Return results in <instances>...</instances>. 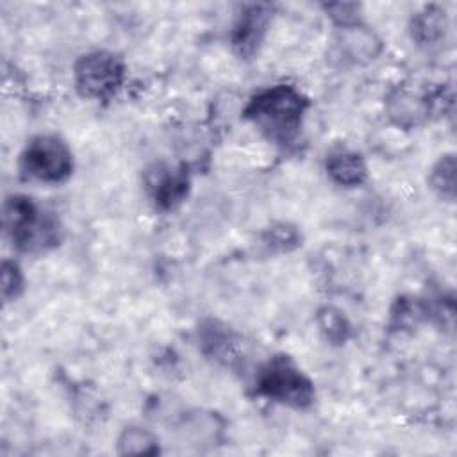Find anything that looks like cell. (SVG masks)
<instances>
[{"mask_svg": "<svg viewBox=\"0 0 457 457\" xmlns=\"http://www.w3.org/2000/svg\"><path fill=\"white\" fill-rule=\"evenodd\" d=\"M309 100L295 86L275 84L257 91L243 109L270 141L289 145L300 134Z\"/></svg>", "mask_w": 457, "mask_h": 457, "instance_id": "cell-1", "label": "cell"}, {"mask_svg": "<svg viewBox=\"0 0 457 457\" xmlns=\"http://www.w3.org/2000/svg\"><path fill=\"white\" fill-rule=\"evenodd\" d=\"M4 228L12 245L21 252L45 250L57 245L59 227L30 196L11 195L4 202Z\"/></svg>", "mask_w": 457, "mask_h": 457, "instance_id": "cell-2", "label": "cell"}, {"mask_svg": "<svg viewBox=\"0 0 457 457\" xmlns=\"http://www.w3.org/2000/svg\"><path fill=\"white\" fill-rule=\"evenodd\" d=\"M255 391L271 402L307 409L316 398L314 384L287 355H273L268 359L255 377Z\"/></svg>", "mask_w": 457, "mask_h": 457, "instance_id": "cell-3", "label": "cell"}, {"mask_svg": "<svg viewBox=\"0 0 457 457\" xmlns=\"http://www.w3.org/2000/svg\"><path fill=\"white\" fill-rule=\"evenodd\" d=\"M73 170L70 146L55 134H37L27 141L20 154V171L23 177L45 182H64Z\"/></svg>", "mask_w": 457, "mask_h": 457, "instance_id": "cell-4", "label": "cell"}, {"mask_svg": "<svg viewBox=\"0 0 457 457\" xmlns=\"http://www.w3.org/2000/svg\"><path fill=\"white\" fill-rule=\"evenodd\" d=\"M125 64L120 55L107 50H95L80 55L73 64L77 91L89 100H109L121 87Z\"/></svg>", "mask_w": 457, "mask_h": 457, "instance_id": "cell-5", "label": "cell"}, {"mask_svg": "<svg viewBox=\"0 0 457 457\" xmlns=\"http://www.w3.org/2000/svg\"><path fill=\"white\" fill-rule=\"evenodd\" d=\"M143 182L155 207L162 211L175 209L189 193V175L182 164L155 161L145 170Z\"/></svg>", "mask_w": 457, "mask_h": 457, "instance_id": "cell-6", "label": "cell"}, {"mask_svg": "<svg viewBox=\"0 0 457 457\" xmlns=\"http://www.w3.org/2000/svg\"><path fill=\"white\" fill-rule=\"evenodd\" d=\"M271 14L273 7L270 4H246L241 7L230 30V45L241 59H250L259 50Z\"/></svg>", "mask_w": 457, "mask_h": 457, "instance_id": "cell-7", "label": "cell"}, {"mask_svg": "<svg viewBox=\"0 0 457 457\" xmlns=\"http://www.w3.org/2000/svg\"><path fill=\"white\" fill-rule=\"evenodd\" d=\"M334 46L337 55L350 64L371 62L384 48L382 39L377 36V32L362 21L336 27Z\"/></svg>", "mask_w": 457, "mask_h": 457, "instance_id": "cell-8", "label": "cell"}, {"mask_svg": "<svg viewBox=\"0 0 457 457\" xmlns=\"http://www.w3.org/2000/svg\"><path fill=\"white\" fill-rule=\"evenodd\" d=\"M441 96V91L434 95H418L407 87H398L387 96L386 112L395 125L412 129L423 123L430 112L437 111L436 105Z\"/></svg>", "mask_w": 457, "mask_h": 457, "instance_id": "cell-9", "label": "cell"}, {"mask_svg": "<svg viewBox=\"0 0 457 457\" xmlns=\"http://www.w3.org/2000/svg\"><path fill=\"white\" fill-rule=\"evenodd\" d=\"M325 171L336 184L345 187L361 186L368 177V166L362 155L348 148L330 152L325 159Z\"/></svg>", "mask_w": 457, "mask_h": 457, "instance_id": "cell-10", "label": "cell"}, {"mask_svg": "<svg viewBox=\"0 0 457 457\" xmlns=\"http://www.w3.org/2000/svg\"><path fill=\"white\" fill-rule=\"evenodd\" d=\"M411 32H412V39L418 45H425V46L437 45L446 32L445 11L434 5L425 7L421 12L414 14L411 23Z\"/></svg>", "mask_w": 457, "mask_h": 457, "instance_id": "cell-11", "label": "cell"}, {"mask_svg": "<svg viewBox=\"0 0 457 457\" xmlns=\"http://www.w3.org/2000/svg\"><path fill=\"white\" fill-rule=\"evenodd\" d=\"M200 345L205 353L212 355L218 361H228V357H234V334L227 327L218 325L216 321H209V325L202 327Z\"/></svg>", "mask_w": 457, "mask_h": 457, "instance_id": "cell-12", "label": "cell"}, {"mask_svg": "<svg viewBox=\"0 0 457 457\" xmlns=\"http://www.w3.org/2000/svg\"><path fill=\"white\" fill-rule=\"evenodd\" d=\"M118 452L121 455H154L159 453V439L145 427H127L118 437Z\"/></svg>", "mask_w": 457, "mask_h": 457, "instance_id": "cell-13", "label": "cell"}, {"mask_svg": "<svg viewBox=\"0 0 457 457\" xmlns=\"http://www.w3.org/2000/svg\"><path fill=\"white\" fill-rule=\"evenodd\" d=\"M430 189L443 200L453 202L455 198V155H441L428 173Z\"/></svg>", "mask_w": 457, "mask_h": 457, "instance_id": "cell-14", "label": "cell"}, {"mask_svg": "<svg viewBox=\"0 0 457 457\" xmlns=\"http://www.w3.org/2000/svg\"><path fill=\"white\" fill-rule=\"evenodd\" d=\"M316 323L323 337L332 345H343L350 337L352 327L346 316L334 307H321L316 314Z\"/></svg>", "mask_w": 457, "mask_h": 457, "instance_id": "cell-15", "label": "cell"}, {"mask_svg": "<svg viewBox=\"0 0 457 457\" xmlns=\"http://www.w3.org/2000/svg\"><path fill=\"white\" fill-rule=\"evenodd\" d=\"M262 241L277 252H289L300 245V234L287 223H275L264 230Z\"/></svg>", "mask_w": 457, "mask_h": 457, "instance_id": "cell-16", "label": "cell"}, {"mask_svg": "<svg viewBox=\"0 0 457 457\" xmlns=\"http://www.w3.org/2000/svg\"><path fill=\"white\" fill-rule=\"evenodd\" d=\"M0 284H2V298L4 302H12L16 300L21 291H23V273L20 270V266L14 261H2V277H0Z\"/></svg>", "mask_w": 457, "mask_h": 457, "instance_id": "cell-17", "label": "cell"}, {"mask_svg": "<svg viewBox=\"0 0 457 457\" xmlns=\"http://www.w3.org/2000/svg\"><path fill=\"white\" fill-rule=\"evenodd\" d=\"M327 16L334 21L336 27H345L350 23H357L359 20V4H341V2H334V4H325L323 5Z\"/></svg>", "mask_w": 457, "mask_h": 457, "instance_id": "cell-18", "label": "cell"}]
</instances>
